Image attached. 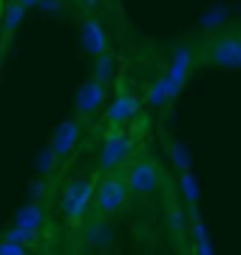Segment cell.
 <instances>
[{
    "mask_svg": "<svg viewBox=\"0 0 241 255\" xmlns=\"http://www.w3.org/2000/svg\"><path fill=\"white\" fill-rule=\"evenodd\" d=\"M204 63L216 68H241V31H222L204 48Z\"/></svg>",
    "mask_w": 241,
    "mask_h": 255,
    "instance_id": "6da1fadb",
    "label": "cell"
},
{
    "mask_svg": "<svg viewBox=\"0 0 241 255\" xmlns=\"http://www.w3.org/2000/svg\"><path fill=\"white\" fill-rule=\"evenodd\" d=\"M128 193H130L128 179L111 170V173L97 184V190H94V204H97V210H102V213L108 216V213H117V210L128 201Z\"/></svg>",
    "mask_w": 241,
    "mask_h": 255,
    "instance_id": "7a4b0ae2",
    "label": "cell"
},
{
    "mask_svg": "<svg viewBox=\"0 0 241 255\" xmlns=\"http://www.w3.org/2000/svg\"><path fill=\"white\" fill-rule=\"evenodd\" d=\"M133 153V139L128 133H122L120 128H111L108 136L102 142V150H100V170L111 173L117 167L128 162V156Z\"/></svg>",
    "mask_w": 241,
    "mask_h": 255,
    "instance_id": "3957f363",
    "label": "cell"
},
{
    "mask_svg": "<svg viewBox=\"0 0 241 255\" xmlns=\"http://www.w3.org/2000/svg\"><path fill=\"white\" fill-rule=\"evenodd\" d=\"M125 179H128L130 193H136V196H148V193H153L159 187L162 173H159V164L156 162H150V159H139V162H133L128 167Z\"/></svg>",
    "mask_w": 241,
    "mask_h": 255,
    "instance_id": "277c9868",
    "label": "cell"
},
{
    "mask_svg": "<svg viewBox=\"0 0 241 255\" xmlns=\"http://www.w3.org/2000/svg\"><path fill=\"white\" fill-rule=\"evenodd\" d=\"M136 114H139V100L128 91H120L114 97V102L108 105V111H105V119H108L111 128H120L125 122H130Z\"/></svg>",
    "mask_w": 241,
    "mask_h": 255,
    "instance_id": "5b68a950",
    "label": "cell"
},
{
    "mask_svg": "<svg viewBox=\"0 0 241 255\" xmlns=\"http://www.w3.org/2000/svg\"><path fill=\"white\" fill-rule=\"evenodd\" d=\"M105 88L108 85H102L91 77L88 82H83V88L77 94V114H83V117H91L97 111L105 105Z\"/></svg>",
    "mask_w": 241,
    "mask_h": 255,
    "instance_id": "8992f818",
    "label": "cell"
},
{
    "mask_svg": "<svg viewBox=\"0 0 241 255\" xmlns=\"http://www.w3.org/2000/svg\"><path fill=\"white\" fill-rule=\"evenodd\" d=\"M182 88H185V85H179L170 74H162V77H159V80L148 88V105H150V108H165L167 102L176 100Z\"/></svg>",
    "mask_w": 241,
    "mask_h": 255,
    "instance_id": "52a82bcc",
    "label": "cell"
},
{
    "mask_svg": "<svg viewBox=\"0 0 241 255\" xmlns=\"http://www.w3.org/2000/svg\"><path fill=\"white\" fill-rule=\"evenodd\" d=\"M80 37H83V48L91 57H100V54H105V51H108V34H105V28H102L94 17H85L83 20Z\"/></svg>",
    "mask_w": 241,
    "mask_h": 255,
    "instance_id": "ba28073f",
    "label": "cell"
},
{
    "mask_svg": "<svg viewBox=\"0 0 241 255\" xmlns=\"http://www.w3.org/2000/svg\"><path fill=\"white\" fill-rule=\"evenodd\" d=\"M77 139H80V122L77 119H68V122H63L57 128L54 136H51V150H54L57 159H65L77 147Z\"/></svg>",
    "mask_w": 241,
    "mask_h": 255,
    "instance_id": "9c48e42d",
    "label": "cell"
},
{
    "mask_svg": "<svg viewBox=\"0 0 241 255\" xmlns=\"http://www.w3.org/2000/svg\"><path fill=\"white\" fill-rule=\"evenodd\" d=\"M94 190H97V187H94L91 182H83V187H80V193L74 196V201L63 210L65 219H68V224H83L85 221L88 207H91V201H94Z\"/></svg>",
    "mask_w": 241,
    "mask_h": 255,
    "instance_id": "30bf717a",
    "label": "cell"
},
{
    "mask_svg": "<svg viewBox=\"0 0 241 255\" xmlns=\"http://www.w3.org/2000/svg\"><path fill=\"white\" fill-rule=\"evenodd\" d=\"M97 213H100V216L85 224V241L91 247H97V250H105V247H111V241H114V230H111L108 221L102 219L105 213H102V210H97Z\"/></svg>",
    "mask_w": 241,
    "mask_h": 255,
    "instance_id": "8fae6325",
    "label": "cell"
},
{
    "mask_svg": "<svg viewBox=\"0 0 241 255\" xmlns=\"http://www.w3.org/2000/svg\"><path fill=\"white\" fill-rule=\"evenodd\" d=\"M193 51L187 46H179L176 51H173V60H170V68H167V74L173 77V80L179 82V85H185L187 80H190V74H193Z\"/></svg>",
    "mask_w": 241,
    "mask_h": 255,
    "instance_id": "7c38bea8",
    "label": "cell"
},
{
    "mask_svg": "<svg viewBox=\"0 0 241 255\" xmlns=\"http://www.w3.org/2000/svg\"><path fill=\"white\" fill-rule=\"evenodd\" d=\"M14 224L17 227H26V230H43V224H46V210H43V204L37 199L23 204L17 210V216H14Z\"/></svg>",
    "mask_w": 241,
    "mask_h": 255,
    "instance_id": "4fadbf2b",
    "label": "cell"
},
{
    "mask_svg": "<svg viewBox=\"0 0 241 255\" xmlns=\"http://www.w3.org/2000/svg\"><path fill=\"white\" fill-rule=\"evenodd\" d=\"M114 74H117V60H114L108 51L105 54H100L97 60H94V80L97 82H102V85H108V82L114 80Z\"/></svg>",
    "mask_w": 241,
    "mask_h": 255,
    "instance_id": "5bb4252c",
    "label": "cell"
},
{
    "mask_svg": "<svg viewBox=\"0 0 241 255\" xmlns=\"http://www.w3.org/2000/svg\"><path fill=\"white\" fill-rule=\"evenodd\" d=\"M26 9H28V6L23 3V0H11V3H9V11H6V23H3V37H6V40H9L11 31H14L20 23H23V14H26Z\"/></svg>",
    "mask_w": 241,
    "mask_h": 255,
    "instance_id": "9a60e30c",
    "label": "cell"
},
{
    "mask_svg": "<svg viewBox=\"0 0 241 255\" xmlns=\"http://www.w3.org/2000/svg\"><path fill=\"white\" fill-rule=\"evenodd\" d=\"M179 187H182V196H185V201L190 204V210L196 213V204H199V182L193 179L190 170L179 173Z\"/></svg>",
    "mask_w": 241,
    "mask_h": 255,
    "instance_id": "2e32d148",
    "label": "cell"
},
{
    "mask_svg": "<svg viewBox=\"0 0 241 255\" xmlns=\"http://www.w3.org/2000/svg\"><path fill=\"white\" fill-rule=\"evenodd\" d=\"M167 153H170V159H173V164H176L179 173L190 170V156H187L185 145H179V142H170V145H167Z\"/></svg>",
    "mask_w": 241,
    "mask_h": 255,
    "instance_id": "e0dca14e",
    "label": "cell"
},
{
    "mask_svg": "<svg viewBox=\"0 0 241 255\" xmlns=\"http://www.w3.org/2000/svg\"><path fill=\"white\" fill-rule=\"evenodd\" d=\"M193 236H196V250H199V253H210V250H213L210 238H207V233H204L202 219H199L196 213H193Z\"/></svg>",
    "mask_w": 241,
    "mask_h": 255,
    "instance_id": "ac0fdd59",
    "label": "cell"
},
{
    "mask_svg": "<svg viewBox=\"0 0 241 255\" xmlns=\"http://www.w3.org/2000/svg\"><path fill=\"white\" fill-rule=\"evenodd\" d=\"M28 253L26 244H20V241H14V238H0V255H23Z\"/></svg>",
    "mask_w": 241,
    "mask_h": 255,
    "instance_id": "d6986e66",
    "label": "cell"
},
{
    "mask_svg": "<svg viewBox=\"0 0 241 255\" xmlns=\"http://www.w3.org/2000/svg\"><path fill=\"white\" fill-rule=\"evenodd\" d=\"M43 193H46V184H43V182L31 184V196H34V199H43Z\"/></svg>",
    "mask_w": 241,
    "mask_h": 255,
    "instance_id": "ffe728a7",
    "label": "cell"
},
{
    "mask_svg": "<svg viewBox=\"0 0 241 255\" xmlns=\"http://www.w3.org/2000/svg\"><path fill=\"white\" fill-rule=\"evenodd\" d=\"M23 3H26V6H37L40 0H23Z\"/></svg>",
    "mask_w": 241,
    "mask_h": 255,
    "instance_id": "44dd1931",
    "label": "cell"
},
{
    "mask_svg": "<svg viewBox=\"0 0 241 255\" xmlns=\"http://www.w3.org/2000/svg\"><path fill=\"white\" fill-rule=\"evenodd\" d=\"M0 65H3V48H0Z\"/></svg>",
    "mask_w": 241,
    "mask_h": 255,
    "instance_id": "7402d4cb",
    "label": "cell"
}]
</instances>
